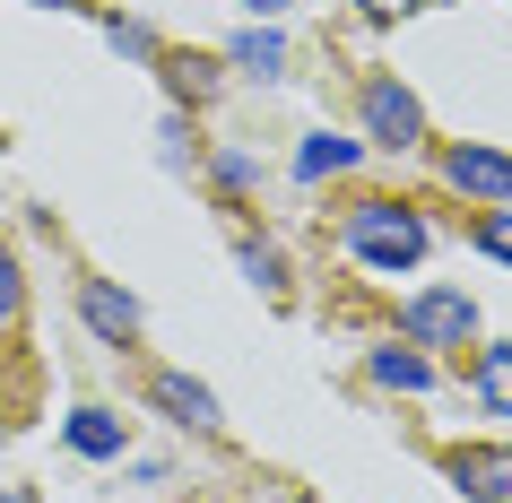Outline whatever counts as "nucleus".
<instances>
[{
	"label": "nucleus",
	"mask_w": 512,
	"mask_h": 503,
	"mask_svg": "<svg viewBox=\"0 0 512 503\" xmlns=\"http://www.w3.org/2000/svg\"><path fill=\"white\" fill-rule=\"evenodd\" d=\"M478 252H486V261H504V269H512V200H495V209L478 217Z\"/></svg>",
	"instance_id": "obj_13"
},
{
	"label": "nucleus",
	"mask_w": 512,
	"mask_h": 503,
	"mask_svg": "<svg viewBox=\"0 0 512 503\" xmlns=\"http://www.w3.org/2000/svg\"><path fill=\"white\" fill-rule=\"evenodd\" d=\"M348 252L365 269H391V278H400V269L426 261V217L400 209V200H356L348 209Z\"/></svg>",
	"instance_id": "obj_1"
},
{
	"label": "nucleus",
	"mask_w": 512,
	"mask_h": 503,
	"mask_svg": "<svg viewBox=\"0 0 512 503\" xmlns=\"http://www.w3.org/2000/svg\"><path fill=\"white\" fill-rule=\"evenodd\" d=\"M79 313H87V330H96V339H113V347L139 339V304L113 287V278H87V287H79Z\"/></svg>",
	"instance_id": "obj_6"
},
{
	"label": "nucleus",
	"mask_w": 512,
	"mask_h": 503,
	"mask_svg": "<svg viewBox=\"0 0 512 503\" xmlns=\"http://www.w3.org/2000/svg\"><path fill=\"white\" fill-rule=\"evenodd\" d=\"M443 183L469 191V200H512V157L504 148H452L443 157Z\"/></svg>",
	"instance_id": "obj_5"
},
{
	"label": "nucleus",
	"mask_w": 512,
	"mask_h": 503,
	"mask_svg": "<svg viewBox=\"0 0 512 503\" xmlns=\"http://www.w3.org/2000/svg\"><path fill=\"white\" fill-rule=\"evenodd\" d=\"M243 269H252V278H261V287H287V278H278V252H270V243H243Z\"/></svg>",
	"instance_id": "obj_15"
},
{
	"label": "nucleus",
	"mask_w": 512,
	"mask_h": 503,
	"mask_svg": "<svg viewBox=\"0 0 512 503\" xmlns=\"http://www.w3.org/2000/svg\"><path fill=\"white\" fill-rule=\"evenodd\" d=\"M113 44H122L131 61H157V44H148V27H122V18H113Z\"/></svg>",
	"instance_id": "obj_16"
},
{
	"label": "nucleus",
	"mask_w": 512,
	"mask_h": 503,
	"mask_svg": "<svg viewBox=\"0 0 512 503\" xmlns=\"http://www.w3.org/2000/svg\"><path fill=\"white\" fill-rule=\"evenodd\" d=\"M18 304H27V278H18V252L0 243V321L18 313Z\"/></svg>",
	"instance_id": "obj_14"
},
{
	"label": "nucleus",
	"mask_w": 512,
	"mask_h": 503,
	"mask_svg": "<svg viewBox=\"0 0 512 503\" xmlns=\"http://www.w3.org/2000/svg\"><path fill=\"white\" fill-rule=\"evenodd\" d=\"M252 9H261V18H270V9H287V0H252Z\"/></svg>",
	"instance_id": "obj_19"
},
{
	"label": "nucleus",
	"mask_w": 512,
	"mask_h": 503,
	"mask_svg": "<svg viewBox=\"0 0 512 503\" xmlns=\"http://www.w3.org/2000/svg\"><path fill=\"white\" fill-rule=\"evenodd\" d=\"M339 165H356V139L313 131V139H304V157H296V174H304V183H322V174H339Z\"/></svg>",
	"instance_id": "obj_10"
},
{
	"label": "nucleus",
	"mask_w": 512,
	"mask_h": 503,
	"mask_svg": "<svg viewBox=\"0 0 512 503\" xmlns=\"http://www.w3.org/2000/svg\"><path fill=\"white\" fill-rule=\"evenodd\" d=\"M478 408L486 417H512V347H478Z\"/></svg>",
	"instance_id": "obj_9"
},
{
	"label": "nucleus",
	"mask_w": 512,
	"mask_h": 503,
	"mask_svg": "<svg viewBox=\"0 0 512 503\" xmlns=\"http://www.w3.org/2000/svg\"><path fill=\"white\" fill-rule=\"evenodd\" d=\"M408 339L417 347H469L478 339V304L469 295H452V287H426V295H408Z\"/></svg>",
	"instance_id": "obj_2"
},
{
	"label": "nucleus",
	"mask_w": 512,
	"mask_h": 503,
	"mask_svg": "<svg viewBox=\"0 0 512 503\" xmlns=\"http://www.w3.org/2000/svg\"><path fill=\"white\" fill-rule=\"evenodd\" d=\"M70 451H79V460H122V417H105V408H70Z\"/></svg>",
	"instance_id": "obj_7"
},
{
	"label": "nucleus",
	"mask_w": 512,
	"mask_h": 503,
	"mask_svg": "<svg viewBox=\"0 0 512 503\" xmlns=\"http://www.w3.org/2000/svg\"><path fill=\"white\" fill-rule=\"evenodd\" d=\"M0 503H35V495H27V486H0Z\"/></svg>",
	"instance_id": "obj_18"
},
{
	"label": "nucleus",
	"mask_w": 512,
	"mask_h": 503,
	"mask_svg": "<svg viewBox=\"0 0 512 503\" xmlns=\"http://www.w3.org/2000/svg\"><path fill=\"white\" fill-rule=\"evenodd\" d=\"M226 61H235V70H252V79H278V61H287V53H278V35L252 27V35H235V53H226Z\"/></svg>",
	"instance_id": "obj_12"
},
{
	"label": "nucleus",
	"mask_w": 512,
	"mask_h": 503,
	"mask_svg": "<svg viewBox=\"0 0 512 503\" xmlns=\"http://www.w3.org/2000/svg\"><path fill=\"white\" fill-rule=\"evenodd\" d=\"M374 382H391V391H426L434 373H426V356H408V347H382V356H374Z\"/></svg>",
	"instance_id": "obj_11"
},
{
	"label": "nucleus",
	"mask_w": 512,
	"mask_h": 503,
	"mask_svg": "<svg viewBox=\"0 0 512 503\" xmlns=\"http://www.w3.org/2000/svg\"><path fill=\"white\" fill-rule=\"evenodd\" d=\"M452 477L469 503H512V443H469L452 451Z\"/></svg>",
	"instance_id": "obj_4"
},
{
	"label": "nucleus",
	"mask_w": 512,
	"mask_h": 503,
	"mask_svg": "<svg viewBox=\"0 0 512 503\" xmlns=\"http://www.w3.org/2000/svg\"><path fill=\"white\" fill-rule=\"evenodd\" d=\"M374 18H400V9H426V0H365Z\"/></svg>",
	"instance_id": "obj_17"
},
{
	"label": "nucleus",
	"mask_w": 512,
	"mask_h": 503,
	"mask_svg": "<svg viewBox=\"0 0 512 503\" xmlns=\"http://www.w3.org/2000/svg\"><path fill=\"white\" fill-rule=\"evenodd\" d=\"M157 408H165V417H183V425H200V434L217 425V399L200 391V382H183V373H157Z\"/></svg>",
	"instance_id": "obj_8"
},
{
	"label": "nucleus",
	"mask_w": 512,
	"mask_h": 503,
	"mask_svg": "<svg viewBox=\"0 0 512 503\" xmlns=\"http://www.w3.org/2000/svg\"><path fill=\"white\" fill-rule=\"evenodd\" d=\"M365 131H374V148H417L426 139V105L400 79H365Z\"/></svg>",
	"instance_id": "obj_3"
}]
</instances>
